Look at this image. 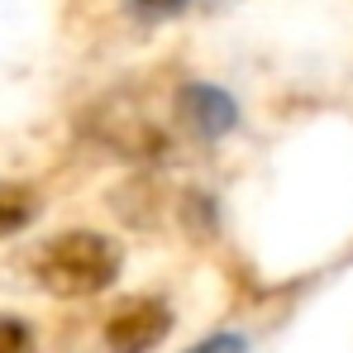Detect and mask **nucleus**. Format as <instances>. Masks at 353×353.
Masks as SVG:
<instances>
[{"mask_svg":"<svg viewBox=\"0 0 353 353\" xmlns=\"http://www.w3.org/2000/svg\"><path fill=\"white\" fill-rule=\"evenodd\" d=\"M168 334H172V305L163 296H124L101 330L110 353H153Z\"/></svg>","mask_w":353,"mask_h":353,"instance_id":"nucleus-3","label":"nucleus"},{"mask_svg":"<svg viewBox=\"0 0 353 353\" xmlns=\"http://www.w3.org/2000/svg\"><path fill=\"white\" fill-rule=\"evenodd\" d=\"M172 105H176L181 129L196 134V139H205V143L225 139V134L239 124V101L225 91V86H215V81H186V86L176 91Z\"/></svg>","mask_w":353,"mask_h":353,"instance_id":"nucleus-4","label":"nucleus"},{"mask_svg":"<svg viewBox=\"0 0 353 353\" xmlns=\"http://www.w3.org/2000/svg\"><path fill=\"white\" fill-rule=\"evenodd\" d=\"M81 129L105 148V153H119L129 163H168L172 158V139L153 124V119H139L134 105L124 101H101L96 110H86Z\"/></svg>","mask_w":353,"mask_h":353,"instance_id":"nucleus-2","label":"nucleus"},{"mask_svg":"<svg viewBox=\"0 0 353 353\" xmlns=\"http://www.w3.org/2000/svg\"><path fill=\"white\" fill-rule=\"evenodd\" d=\"M34 210H39V201L29 186H0V239L24 230L34 220Z\"/></svg>","mask_w":353,"mask_h":353,"instance_id":"nucleus-5","label":"nucleus"},{"mask_svg":"<svg viewBox=\"0 0 353 353\" xmlns=\"http://www.w3.org/2000/svg\"><path fill=\"white\" fill-rule=\"evenodd\" d=\"M134 5V14H143V19H172L186 10V0H129Z\"/></svg>","mask_w":353,"mask_h":353,"instance_id":"nucleus-8","label":"nucleus"},{"mask_svg":"<svg viewBox=\"0 0 353 353\" xmlns=\"http://www.w3.org/2000/svg\"><path fill=\"white\" fill-rule=\"evenodd\" d=\"M119 268H124V253L101 230H62L43 239L29 258L34 282L58 301H86V296L110 292L119 282Z\"/></svg>","mask_w":353,"mask_h":353,"instance_id":"nucleus-1","label":"nucleus"},{"mask_svg":"<svg viewBox=\"0 0 353 353\" xmlns=\"http://www.w3.org/2000/svg\"><path fill=\"white\" fill-rule=\"evenodd\" d=\"M29 349H34L29 325L14 320V315H0V353H29Z\"/></svg>","mask_w":353,"mask_h":353,"instance_id":"nucleus-6","label":"nucleus"},{"mask_svg":"<svg viewBox=\"0 0 353 353\" xmlns=\"http://www.w3.org/2000/svg\"><path fill=\"white\" fill-rule=\"evenodd\" d=\"M186 353H248V339L243 334H210V339L191 344Z\"/></svg>","mask_w":353,"mask_h":353,"instance_id":"nucleus-7","label":"nucleus"}]
</instances>
